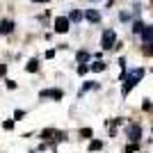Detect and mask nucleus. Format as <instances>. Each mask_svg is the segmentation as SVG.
Returning <instances> with one entry per match:
<instances>
[{
  "mask_svg": "<svg viewBox=\"0 0 153 153\" xmlns=\"http://www.w3.org/2000/svg\"><path fill=\"white\" fill-rule=\"evenodd\" d=\"M142 76H144V69H133V71H130V73L126 76V82H123L121 94H123V96H128V91H130V89L135 87V85H137V82L142 80Z\"/></svg>",
  "mask_w": 153,
  "mask_h": 153,
  "instance_id": "f257e3e1",
  "label": "nucleus"
},
{
  "mask_svg": "<svg viewBox=\"0 0 153 153\" xmlns=\"http://www.w3.org/2000/svg\"><path fill=\"white\" fill-rule=\"evenodd\" d=\"M126 135H128V140L133 142V144H137L142 137V126L140 123H130V126H126Z\"/></svg>",
  "mask_w": 153,
  "mask_h": 153,
  "instance_id": "f03ea898",
  "label": "nucleus"
},
{
  "mask_svg": "<svg viewBox=\"0 0 153 153\" xmlns=\"http://www.w3.org/2000/svg\"><path fill=\"white\" fill-rule=\"evenodd\" d=\"M41 140H46V142L64 140V133H62V130H55V128H46V130H41Z\"/></svg>",
  "mask_w": 153,
  "mask_h": 153,
  "instance_id": "7ed1b4c3",
  "label": "nucleus"
},
{
  "mask_svg": "<svg viewBox=\"0 0 153 153\" xmlns=\"http://www.w3.org/2000/svg\"><path fill=\"white\" fill-rule=\"evenodd\" d=\"M64 91L62 89H41L39 91V98H53V101H62Z\"/></svg>",
  "mask_w": 153,
  "mask_h": 153,
  "instance_id": "20e7f679",
  "label": "nucleus"
},
{
  "mask_svg": "<svg viewBox=\"0 0 153 153\" xmlns=\"http://www.w3.org/2000/svg\"><path fill=\"white\" fill-rule=\"evenodd\" d=\"M101 46H103V51H110V48L114 46V32H112V30H105V32H103Z\"/></svg>",
  "mask_w": 153,
  "mask_h": 153,
  "instance_id": "39448f33",
  "label": "nucleus"
},
{
  "mask_svg": "<svg viewBox=\"0 0 153 153\" xmlns=\"http://www.w3.org/2000/svg\"><path fill=\"white\" fill-rule=\"evenodd\" d=\"M69 30V19H64V16H59V19H55V32H59V34H64V32Z\"/></svg>",
  "mask_w": 153,
  "mask_h": 153,
  "instance_id": "423d86ee",
  "label": "nucleus"
},
{
  "mask_svg": "<svg viewBox=\"0 0 153 153\" xmlns=\"http://www.w3.org/2000/svg\"><path fill=\"white\" fill-rule=\"evenodd\" d=\"M12 30H14V21H9V19L0 21V34H9Z\"/></svg>",
  "mask_w": 153,
  "mask_h": 153,
  "instance_id": "0eeeda50",
  "label": "nucleus"
},
{
  "mask_svg": "<svg viewBox=\"0 0 153 153\" xmlns=\"http://www.w3.org/2000/svg\"><path fill=\"white\" fill-rule=\"evenodd\" d=\"M85 16H87V21H91V23H98V21H101V14L96 12V9H89Z\"/></svg>",
  "mask_w": 153,
  "mask_h": 153,
  "instance_id": "6e6552de",
  "label": "nucleus"
},
{
  "mask_svg": "<svg viewBox=\"0 0 153 153\" xmlns=\"http://www.w3.org/2000/svg\"><path fill=\"white\" fill-rule=\"evenodd\" d=\"M39 69V59L37 57H32L30 62H27V66H25V71H30V73H34V71Z\"/></svg>",
  "mask_w": 153,
  "mask_h": 153,
  "instance_id": "1a4fd4ad",
  "label": "nucleus"
},
{
  "mask_svg": "<svg viewBox=\"0 0 153 153\" xmlns=\"http://www.w3.org/2000/svg\"><path fill=\"white\" fill-rule=\"evenodd\" d=\"M142 37H144V41L151 44L153 41V27H144V30H142Z\"/></svg>",
  "mask_w": 153,
  "mask_h": 153,
  "instance_id": "9d476101",
  "label": "nucleus"
},
{
  "mask_svg": "<svg viewBox=\"0 0 153 153\" xmlns=\"http://www.w3.org/2000/svg\"><path fill=\"white\" fill-rule=\"evenodd\" d=\"M103 149V142L101 140H91L89 142V151H101Z\"/></svg>",
  "mask_w": 153,
  "mask_h": 153,
  "instance_id": "9b49d317",
  "label": "nucleus"
},
{
  "mask_svg": "<svg viewBox=\"0 0 153 153\" xmlns=\"http://www.w3.org/2000/svg\"><path fill=\"white\" fill-rule=\"evenodd\" d=\"M76 59H78V62H80V64H85V62H87V59H89V53H87V51H80V53H78V55H76Z\"/></svg>",
  "mask_w": 153,
  "mask_h": 153,
  "instance_id": "f8f14e48",
  "label": "nucleus"
},
{
  "mask_svg": "<svg viewBox=\"0 0 153 153\" xmlns=\"http://www.w3.org/2000/svg\"><path fill=\"white\" fill-rule=\"evenodd\" d=\"M78 135H80V137H85V140H89V137H94V130H91V128H82Z\"/></svg>",
  "mask_w": 153,
  "mask_h": 153,
  "instance_id": "ddd939ff",
  "label": "nucleus"
},
{
  "mask_svg": "<svg viewBox=\"0 0 153 153\" xmlns=\"http://www.w3.org/2000/svg\"><path fill=\"white\" fill-rule=\"evenodd\" d=\"M91 71H96V73H98V71H105V62H94L91 64Z\"/></svg>",
  "mask_w": 153,
  "mask_h": 153,
  "instance_id": "4468645a",
  "label": "nucleus"
},
{
  "mask_svg": "<svg viewBox=\"0 0 153 153\" xmlns=\"http://www.w3.org/2000/svg\"><path fill=\"white\" fill-rule=\"evenodd\" d=\"M142 30H144V25H142L140 21H137V23L133 25V32H135V34H142Z\"/></svg>",
  "mask_w": 153,
  "mask_h": 153,
  "instance_id": "2eb2a0df",
  "label": "nucleus"
},
{
  "mask_svg": "<svg viewBox=\"0 0 153 153\" xmlns=\"http://www.w3.org/2000/svg\"><path fill=\"white\" fill-rule=\"evenodd\" d=\"M69 21H80V12H76V9H73V12L69 14Z\"/></svg>",
  "mask_w": 153,
  "mask_h": 153,
  "instance_id": "dca6fc26",
  "label": "nucleus"
},
{
  "mask_svg": "<svg viewBox=\"0 0 153 153\" xmlns=\"http://www.w3.org/2000/svg\"><path fill=\"white\" fill-rule=\"evenodd\" d=\"M87 71H89V66H87V64H80V66H78V73H80V76H85Z\"/></svg>",
  "mask_w": 153,
  "mask_h": 153,
  "instance_id": "f3484780",
  "label": "nucleus"
},
{
  "mask_svg": "<svg viewBox=\"0 0 153 153\" xmlns=\"http://www.w3.org/2000/svg\"><path fill=\"white\" fill-rule=\"evenodd\" d=\"M23 117H25V112H23V110H16V112H14V119H16V121H19V119H23Z\"/></svg>",
  "mask_w": 153,
  "mask_h": 153,
  "instance_id": "a211bd4d",
  "label": "nucleus"
},
{
  "mask_svg": "<svg viewBox=\"0 0 153 153\" xmlns=\"http://www.w3.org/2000/svg\"><path fill=\"white\" fill-rule=\"evenodd\" d=\"M2 128H5V130H12V128H14V121H12V119H9V121H5V123H2Z\"/></svg>",
  "mask_w": 153,
  "mask_h": 153,
  "instance_id": "6ab92c4d",
  "label": "nucleus"
},
{
  "mask_svg": "<svg viewBox=\"0 0 153 153\" xmlns=\"http://www.w3.org/2000/svg\"><path fill=\"white\" fill-rule=\"evenodd\" d=\"M137 151V144H130V146H126V153H135Z\"/></svg>",
  "mask_w": 153,
  "mask_h": 153,
  "instance_id": "aec40b11",
  "label": "nucleus"
},
{
  "mask_svg": "<svg viewBox=\"0 0 153 153\" xmlns=\"http://www.w3.org/2000/svg\"><path fill=\"white\" fill-rule=\"evenodd\" d=\"M144 53H146V55H153V41L146 46V48H144Z\"/></svg>",
  "mask_w": 153,
  "mask_h": 153,
  "instance_id": "412c9836",
  "label": "nucleus"
},
{
  "mask_svg": "<svg viewBox=\"0 0 153 153\" xmlns=\"http://www.w3.org/2000/svg\"><path fill=\"white\" fill-rule=\"evenodd\" d=\"M5 73H7V66H5V64H0V76H5Z\"/></svg>",
  "mask_w": 153,
  "mask_h": 153,
  "instance_id": "4be33fe9",
  "label": "nucleus"
},
{
  "mask_svg": "<svg viewBox=\"0 0 153 153\" xmlns=\"http://www.w3.org/2000/svg\"><path fill=\"white\" fill-rule=\"evenodd\" d=\"M39 2H44V0H39Z\"/></svg>",
  "mask_w": 153,
  "mask_h": 153,
  "instance_id": "5701e85b",
  "label": "nucleus"
}]
</instances>
